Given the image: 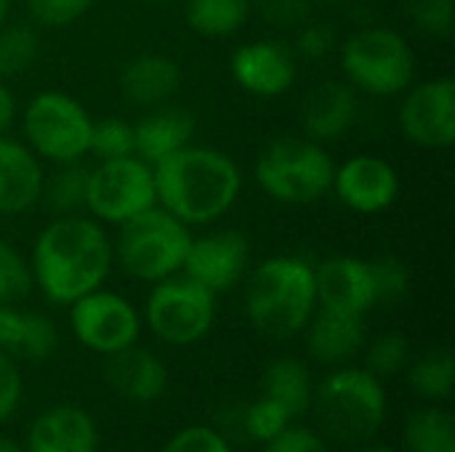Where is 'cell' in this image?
Masks as SVG:
<instances>
[{"label": "cell", "mask_w": 455, "mask_h": 452, "mask_svg": "<svg viewBox=\"0 0 455 452\" xmlns=\"http://www.w3.org/2000/svg\"><path fill=\"white\" fill-rule=\"evenodd\" d=\"M93 120L72 96L64 93H40L24 109V133L29 147L53 160V163H75L88 155Z\"/></svg>", "instance_id": "obj_9"}, {"label": "cell", "mask_w": 455, "mask_h": 452, "mask_svg": "<svg viewBox=\"0 0 455 452\" xmlns=\"http://www.w3.org/2000/svg\"><path fill=\"white\" fill-rule=\"evenodd\" d=\"M136 133V157L149 165H157L168 155L189 144L195 133V120L184 109H160L147 115L133 125Z\"/></svg>", "instance_id": "obj_24"}, {"label": "cell", "mask_w": 455, "mask_h": 452, "mask_svg": "<svg viewBox=\"0 0 455 452\" xmlns=\"http://www.w3.org/2000/svg\"><path fill=\"white\" fill-rule=\"evenodd\" d=\"M69 306H72L69 314L72 333L85 349L109 357L139 341L141 317L133 309V304L125 301L123 296L99 288L85 293Z\"/></svg>", "instance_id": "obj_11"}, {"label": "cell", "mask_w": 455, "mask_h": 452, "mask_svg": "<svg viewBox=\"0 0 455 452\" xmlns=\"http://www.w3.org/2000/svg\"><path fill=\"white\" fill-rule=\"evenodd\" d=\"M104 376H107V384L123 400H128L133 405H152L168 389L165 362L157 354L139 349L136 344L109 354Z\"/></svg>", "instance_id": "obj_18"}, {"label": "cell", "mask_w": 455, "mask_h": 452, "mask_svg": "<svg viewBox=\"0 0 455 452\" xmlns=\"http://www.w3.org/2000/svg\"><path fill=\"white\" fill-rule=\"evenodd\" d=\"M152 205H157L155 173L141 157L131 155L120 160H104L91 170L85 208L96 218L120 226Z\"/></svg>", "instance_id": "obj_10"}, {"label": "cell", "mask_w": 455, "mask_h": 452, "mask_svg": "<svg viewBox=\"0 0 455 452\" xmlns=\"http://www.w3.org/2000/svg\"><path fill=\"white\" fill-rule=\"evenodd\" d=\"M88 176H91V168L80 165V160H75V163H61V168L51 176V181H43L40 200H43L53 213L69 216V213H75L77 208L85 205Z\"/></svg>", "instance_id": "obj_29"}, {"label": "cell", "mask_w": 455, "mask_h": 452, "mask_svg": "<svg viewBox=\"0 0 455 452\" xmlns=\"http://www.w3.org/2000/svg\"><path fill=\"white\" fill-rule=\"evenodd\" d=\"M288 424H293V418L288 416V410L283 405H277L275 400L264 397V394L256 402H251L248 410H245V416H243L245 434L253 442H261V445H267L272 437H277Z\"/></svg>", "instance_id": "obj_33"}, {"label": "cell", "mask_w": 455, "mask_h": 452, "mask_svg": "<svg viewBox=\"0 0 455 452\" xmlns=\"http://www.w3.org/2000/svg\"><path fill=\"white\" fill-rule=\"evenodd\" d=\"M43 181L35 155L24 144L0 136V216L29 210L40 200Z\"/></svg>", "instance_id": "obj_20"}, {"label": "cell", "mask_w": 455, "mask_h": 452, "mask_svg": "<svg viewBox=\"0 0 455 452\" xmlns=\"http://www.w3.org/2000/svg\"><path fill=\"white\" fill-rule=\"evenodd\" d=\"M189 242L192 237L187 224L171 216L165 208L152 205L120 224L115 250L131 277L160 282L181 269Z\"/></svg>", "instance_id": "obj_5"}, {"label": "cell", "mask_w": 455, "mask_h": 452, "mask_svg": "<svg viewBox=\"0 0 455 452\" xmlns=\"http://www.w3.org/2000/svg\"><path fill=\"white\" fill-rule=\"evenodd\" d=\"M403 133L427 149H448L455 141V80H427L405 96L400 107Z\"/></svg>", "instance_id": "obj_12"}, {"label": "cell", "mask_w": 455, "mask_h": 452, "mask_svg": "<svg viewBox=\"0 0 455 452\" xmlns=\"http://www.w3.org/2000/svg\"><path fill=\"white\" fill-rule=\"evenodd\" d=\"M341 67L352 85L373 96H395L411 88L416 59L408 40L387 27H368L341 48Z\"/></svg>", "instance_id": "obj_7"}, {"label": "cell", "mask_w": 455, "mask_h": 452, "mask_svg": "<svg viewBox=\"0 0 455 452\" xmlns=\"http://www.w3.org/2000/svg\"><path fill=\"white\" fill-rule=\"evenodd\" d=\"M24 452H99L96 421L75 405L48 408L32 421Z\"/></svg>", "instance_id": "obj_17"}, {"label": "cell", "mask_w": 455, "mask_h": 452, "mask_svg": "<svg viewBox=\"0 0 455 452\" xmlns=\"http://www.w3.org/2000/svg\"><path fill=\"white\" fill-rule=\"evenodd\" d=\"M112 269V242L104 229L83 216L51 221L32 253V280L53 304H75L99 290Z\"/></svg>", "instance_id": "obj_1"}, {"label": "cell", "mask_w": 455, "mask_h": 452, "mask_svg": "<svg viewBox=\"0 0 455 452\" xmlns=\"http://www.w3.org/2000/svg\"><path fill=\"white\" fill-rule=\"evenodd\" d=\"M453 373L455 365L451 349H432L411 365L408 384L424 400L448 402L453 394Z\"/></svg>", "instance_id": "obj_28"}, {"label": "cell", "mask_w": 455, "mask_h": 452, "mask_svg": "<svg viewBox=\"0 0 455 452\" xmlns=\"http://www.w3.org/2000/svg\"><path fill=\"white\" fill-rule=\"evenodd\" d=\"M261 394L283 405L291 418H301L312 408V397H315L312 376L301 360L277 357L261 373Z\"/></svg>", "instance_id": "obj_25"}, {"label": "cell", "mask_w": 455, "mask_h": 452, "mask_svg": "<svg viewBox=\"0 0 455 452\" xmlns=\"http://www.w3.org/2000/svg\"><path fill=\"white\" fill-rule=\"evenodd\" d=\"M0 452H24V448H19L13 440H8V437L0 434Z\"/></svg>", "instance_id": "obj_44"}, {"label": "cell", "mask_w": 455, "mask_h": 452, "mask_svg": "<svg viewBox=\"0 0 455 452\" xmlns=\"http://www.w3.org/2000/svg\"><path fill=\"white\" fill-rule=\"evenodd\" d=\"M21 392H24V384H21V373H19L13 357L0 352V426L5 421H11L13 413L19 410Z\"/></svg>", "instance_id": "obj_40"}, {"label": "cell", "mask_w": 455, "mask_h": 452, "mask_svg": "<svg viewBox=\"0 0 455 452\" xmlns=\"http://www.w3.org/2000/svg\"><path fill=\"white\" fill-rule=\"evenodd\" d=\"M405 11L419 32H424L429 37H451L453 0H408Z\"/></svg>", "instance_id": "obj_36"}, {"label": "cell", "mask_w": 455, "mask_h": 452, "mask_svg": "<svg viewBox=\"0 0 455 452\" xmlns=\"http://www.w3.org/2000/svg\"><path fill=\"white\" fill-rule=\"evenodd\" d=\"M144 3H165V0H144Z\"/></svg>", "instance_id": "obj_48"}, {"label": "cell", "mask_w": 455, "mask_h": 452, "mask_svg": "<svg viewBox=\"0 0 455 452\" xmlns=\"http://www.w3.org/2000/svg\"><path fill=\"white\" fill-rule=\"evenodd\" d=\"M312 405L323 437L360 445L384 426L387 389L368 368H341L317 386Z\"/></svg>", "instance_id": "obj_4"}, {"label": "cell", "mask_w": 455, "mask_h": 452, "mask_svg": "<svg viewBox=\"0 0 455 452\" xmlns=\"http://www.w3.org/2000/svg\"><path fill=\"white\" fill-rule=\"evenodd\" d=\"M357 120V93L339 80H323L301 101V128L307 139L323 144L341 139Z\"/></svg>", "instance_id": "obj_19"}, {"label": "cell", "mask_w": 455, "mask_h": 452, "mask_svg": "<svg viewBox=\"0 0 455 452\" xmlns=\"http://www.w3.org/2000/svg\"><path fill=\"white\" fill-rule=\"evenodd\" d=\"M333 189L347 208L357 213H381L397 200L400 178L387 160L360 155L336 168Z\"/></svg>", "instance_id": "obj_16"}, {"label": "cell", "mask_w": 455, "mask_h": 452, "mask_svg": "<svg viewBox=\"0 0 455 452\" xmlns=\"http://www.w3.org/2000/svg\"><path fill=\"white\" fill-rule=\"evenodd\" d=\"M8 11H11V0H0V24L5 21Z\"/></svg>", "instance_id": "obj_46"}, {"label": "cell", "mask_w": 455, "mask_h": 452, "mask_svg": "<svg viewBox=\"0 0 455 452\" xmlns=\"http://www.w3.org/2000/svg\"><path fill=\"white\" fill-rule=\"evenodd\" d=\"M315 293L320 309L365 317L376 306L371 264L355 256H333L315 266Z\"/></svg>", "instance_id": "obj_14"}, {"label": "cell", "mask_w": 455, "mask_h": 452, "mask_svg": "<svg viewBox=\"0 0 455 452\" xmlns=\"http://www.w3.org/2000/svg\"><path fill=\"white\" fill-rule=\"evenodd\" d=\"M315 306V266L304 258H269L248 280L245 312L251 325L267 338H293L309 325Z\"/></svg>", "instance_id": "obj_3"}, {"label": "cell", "mask_w": 455, "mask_h": 452, "mask_svg": "<svg viewBox=\"0 0 455 452\" xmlns=\"http://www.w3.org/2000/svg\"><path fill=\"white\" fill-rule=\"evenodd\" d=\"M40 43L29 27L13 24L0 29V77H16L27 72L37 59Z\"/></svg>", "instance_id": "obj_30"}, {"label": "cell", "mask_w": 455, "mask_h": 452, "mask_svg": "<svg viewBox=\"0 0 455 452\" xmlns=\"http://www.w3.org/2000/svg\"><path fill=\"white\" fill-rule=\"evenodd\" d=\"M357 452H397V450H392V448H387V445H368V448H360Z\"/></svg>", "instance_id": "obj_45"}, {"label": "cell", "mask_w": 455, "mask_h": 452, "mask_svg": "<svg viewBox=\"0 0 455 452\" xmlns=\"http://www.w3.org/2000/svg\"><path fill=\"white\" fill-rule=\"evenodd\" d=\"M251 245L243 232L224 229L200 240H192L184 256V277L200 282L211 293L235 288L248 266Z\"/></svg>", "instance_id": "obj_13"}, {"label": "cell", "mask_w": 455, "mask_h": 452, "mask_svg": "<svg viewBox=\"0 0 455 452\" xmlns=\"http://www.w3.org/2000/svg\"><path fill=\"white\" fill-rule=\"evenodd\" d=\"M155 192L163 208L184 224H211L240 197V170L232 157L211 147H181L157 165Z\"/></svg>", "instance_id": "obj_2"}, {"label": "cell", "mask_w": 455, "mask_h": 452, "mask_svg": "<svg viewBox=\"0 0 455 452\" xmlns=\"http://www.w3.org/2000/svg\"><path fill=\"white\" fill-rule=\"evenodd\" d=\"M59 346L56 325L37 314L21 312L13 304H0V352L29 362L48 360Z\"/></svg>", "instance_id": "obj_21"}, {"label": "cell", "mask_w": 455, "mask_h": 452, "mask_svg": "<svg viewBox=\"0 0 455 452\" xmlns=\"http://www.w3.org/2000/svg\"><path fill=\"white\" fill-rule=\"evenodd\" d=\"M405 445L411 452H455V421L445 408H421L405 421Z\"/></svg>", "instance_id": "obj_26"}, {"label": "cell", "mask_w": 455, "mask_h": 452, "mask_svg": "<svg viewBox=\"0 0 455 452\" xmlns=\"http://www.w3.org/2000/svg\"><path fill=\"white\" fill-rule=\"evenodd\" d=\"M261 13L275 27L296 29L309 21L312 0H261Z\"/></svg>", "instance_id": "obj_41"}, {"label": "cell", "mask_w": 455, "mask_h": 452, "mask_svg": "<svg viewBox=\"0 0 455 452\" xmlns=\"http://www.w3.org/2000/svg\"><path fill=\"white\" fill-rule=\"evenodd\" d=\"M317 3H328V5H336V3H344V0H317Z\"/></svg>", "instance_id": "obj_47"}, {"label": "cell", "mask_w": 455, "mask_h": 452, "mask_svg": "<svg viewBox=\"0 0 455 452\" xmlns=\"http://www.w3.org/2000/svg\"><path fill=\"white\" fill-rule=\"evenodd\" d=\"M163 452H235L232 445L211 426H187L176 432Z\"/></svg>", "instance_id": "obj_37"}, {"label": "cell", "mask_w": 455, "mask_h": 452, "mask_svg": "<svg viewBox=\"0 0 455 452\" xmlns=\"http://www.w3.org/2000/svg\"><path fill=\"white\" fill-rule=\"evenodd\" d=\"M13 117H16V101H13V93L8 91L5 83H0V136H5V131L13 125Z\"/></svg>", "instance_id": "obj_43"}, {"label": "cell", "mask_w": 455, "mask_h": 452, "mask_svg": "<svg viewBox=\"0 0 455 452\" xmlns=\"http://www.w3.org/2000/svg\"><path fill=\"white\" fill-rule=\"evenodd\" d=\"M411 365V344L403 333H381L368 349V370L379 378L403 373Z\"/></svg>", "instance_id": "obj_32"}, {"label": "cell", "mask_w": 455, "mask_h": 452, "mask_svg": "<svg viewBox=\"0 0 455 452\" xmlns=\"http://www.w3.org/2000/svg\"><path fill=\"white\" fill-rule=\"evenodd\" d=\"M181 85V67L163 53H144L125 64L120 75V91L128 104L155 107L171 99Z\"/></svg>", "instance_id": "obj_22"}, {"label": "cell", "mask_w": 455, "mask_h": 452, "mask_svg": "<svg viewBox=\"0 0 455 452\" xmlns=\"http://www.w3.org/2000/svg\"><path fill=\"white\" fill-rule=\"evenodd\" d=\"M144 317L160 341L171 346H192L213 328L216 293L189 277H168L155 282Z\"/></svg>", "instance_id": "obj_8"}, {"label": "cell", "mask_w": 455, "mask_h": 452, "mask_svg": "<svg viewBox=\"0 0 455 452\" xmlns=\"http://www.w3.org/2000/svg\"><path fill=\"white\" fill-rule=\"evenodd\" d=\"M331 48H333V32L325 24L307 21L304 27H299L296 53L301 59H323L331 53Z\"/></svg>", "instance_id": "obj_42"}, {"label": "cell", "mask_w": 455, "mask_h": 452, "mask_svg": "<svg viewBox=\"0 0 455 452\" xmlns=\"http://www.w3.org/2000/svg\"><path fill=\"white\" fill-rule=\"evenodd\" d=\"M93 0H27L29 13L48 27H67L75 19H80Z\"/></svg>", "instance_id": "obj_38"}, {"label": "cell", "mask_w": 455, "mask_h": 452, "mask_svg": "<svg viewBox=\"0 0 455 452\" xmlns=\"http://www.w3.org/2000/svg\"><path fill=\"white\" fill-rule=\"evenodd\" d=\"M264 452H331L328 442L320 432L309 429V426H293L288 424L277 437H272Z\"/></svg>", "instance_id": "obj_39"}, {"label": "cell", "mask_w": 455, "mask_h": 452, "mask_svg": "<svg viewBox=\"0 0 455 452\" xmlns=\"http://www.w3.org/2000/svg\"><path fill=\"white\" fill-rule=\"evenodd\" d=\"M88 152H93L101 163L104 160H120V157L136 155V133H133V125L125 123V120H120V117H104V120L93 123Z\"/></svg>", "instance_id": "obj_31"}, {"label": "cell", "mask_w": 455, "mask_h": 452, "mask_svg": "<svg viewBox=\"0 0 455 452\" xmlns=\"http://www.w3.org/2000/svg\"><path fill=\"white\" fill-rule=\"evenodd\" d=\"M371 264L373 288H376V304H400L411 290V274L405 264L395 256H381Z\"/></svg>", "instance_id": "obj_34"}, {"label": "cell", "mask_w": 455, "mask_h": 452, "mask_svg": "<svg viewBox=\"0 0 455 452\" xmlns=\"http://www.w3.org/2000/svg\"><path fill=\"white\" fill-rule=\"evenodd\" d=\"M365 344V322L357 314H341L320 309L309 320V352L317 362L341 365L349 362Z\"/></svg>", "instance_id": "obj_23"}, {"label": "cell", "mask_w": 455, "mask_h": 452, "mask_svg": "<svg viewBox=\"0 0 455 452\" xmlns=\"http://www.w3.org/2000/svg\"><path fill=\"white\" fill-rule=\"evenodd\" d=\"M248 11V0H187V24L205 37H224L245 24Z\"/></svg>", "instance_id": "obj_27"}, {"label": "cell", "mask_w": 455, "mask_h": 452, "mask_svg": "<svg viewBox=\"0 0 455 452\" xmlns=\"http://www.w3.org/2000/svg\"><path fill=\"white\" fill-rule=\"evenodd\" d=\"M229 67L235 83L261 99L285 93L296 80V56L280 40H256L237 48Z\"/></svg>", "instance_id": "obj_15"}, {"label": "cell", "mask_w": 455, "mask_h": 452, "mask_svg": "<svg viewBox=\"0 0 455 452\" xmlns=\"http://www.w3.org/2000/svg\"><path fill=\"white\" fill-rule=\"evenodd\" d=\"M336 165L328 152L312 139H277L272 141L259 163L256 181L261 189L288 205H307L320 200L333 186Z\"/></svg>", "instance_id": "obj_6"}, {"label": "cell", "mask_w": 455, "mask_h": 452, "mask_svg": "<svg viewBox=\"0 0 455 452\" xmlns=\"http://www.w3.org/2000/svg\"><path fill=\"white\" fill-rule=\"evenodd\" d=\"M32 288V272L19 250L0 242V304H16L27 298Z\"/></svg>", "instance_id": "obj_35"}]
</instances>
